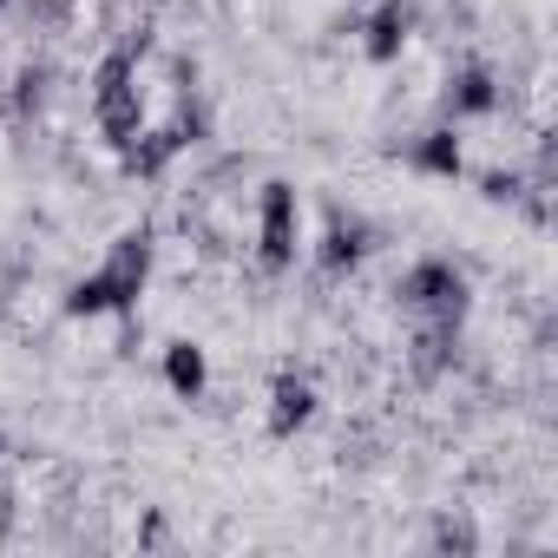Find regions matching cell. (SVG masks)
<instances>
[{
  "instance_id": "obj_2",
  "label": "cell",
  "mask_w": 558,
  "mask_h": 558,
  "mask_svg": "<svg viewBox=\"0 0 558 558\" xmlns=\"http://www.w3.org/2000/svg\"><path fill=\"white\" fill-rule=\"evenodd\" d=\"M310 414H316V388H310L303 375H276V381H269V401H263V427H269L276 440H290L296 427H310Z\"/></svg>"
},
{
  "instance_id": "obj_4",
  "label": "cell",
  "mask_w": 558,
  "mask_h": 558,
  "mask_svg": "<svg viewBox=\"0 0 558 558\" xmlns=\"http://www.w3.org/2000/svg\"><path fill=\"white\" fill-rule=\"evenodd\" d=\"M0 460H8V440H0Z\"/></svg>"
},
{
  "instance_id": "obj_1",
  "label": "cell",
  "mask_w": 558,
  "mask_h": 558,
  "mask_svg": "<svg viewBox=\"0 0 558 558\" xmlns=\"http://www.w3.org/2000/svg\"><path fill=\"white\" fill-rule=\"evenodd\" d=\"M250 256H256V269H269V276L296 269V256H303V197H296L283 178L256 184V236H250Z\"/></svg>"
},
{
  "instance_id": "obj_5",
  "label": "cell",
  "mask_w": 558,
  "mask_h": 558,
  "mask_svg": "<svg viewBox=\"0 0 558 558\" xmlns=\"http://www.w3.org/2000/svg\"><path fill=\"white\" fill-rule=\"evenodd\" d=\"M0 8H14V0H0Z\"/></svg>"
},
{
  "instance_id": "obj_3",
  "label": "cell",
  "mask_w": 558,
  "mask_h": 558,
  "mask_svg": "<svg viewBox=\"0 0 558 558\" xmlns=\"http://www.w3.org/2000/svg\"><path fill=\"white\" fill-rule=\"evenodd\" d=\"M165 381L178 401H197L210 388V368H204V349L197 342H165Z\"/></svg>"
}]
</instances>
